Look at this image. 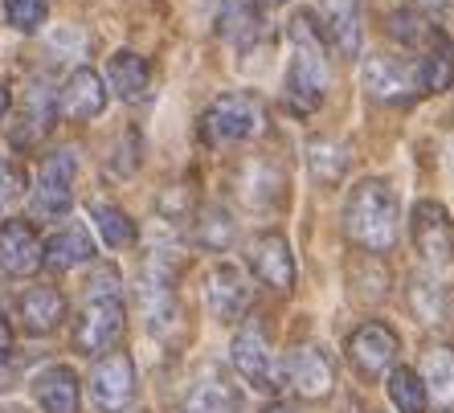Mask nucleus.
Masks as SVG:
<instances>
[{"label": "nucleus", "mask_w": 454, "mask_h": 413, "mask_svg": "<svg viewBox=\"0 0 454 413\" xmlns=\"http://www.w3.org/2000/svg\"><path fill=\"white\" fill-rule=\"evenodd\" d=\"M53 103H58V115L62 119L86 123V119H98L106 111V86L90 66H78L74 74L62 82V95L53 98Z\"/></svg>", "instance_id": "nucleus-17"}, {"label": "nucleus", "mask_w": 454, "mask_h": 413, "mask_svg": "<svg viewBox=\"0 0 454 413\" xmlns=\"http://www.w3.org/2000/svg\"><path fill=\"white\" fill-rule=\"evenodd\" d=\"M307 168L319 184H336L348 172V148L336 139H311L307 144Z\"/></svg>", "instance_id": "nucleus-30"}, {"label": "nucleus", "mask_w": 454, "mask_h": 413, "mask_svg": "<svg viewBox=\"0 0 454 413\" xmlns=\"http://www.w3.org/2000/svg\"><path fill=\"white\" fill-rule=\"evenodd\" d=\"M405 299H410V311L418 323H442L454 308V295L450 286L438 283V278H426V275H413L410 286H405Z\"/></svg>", "instance_id": "nucleus-26"}, {"label": "nucleus", "mask_w": 454, "mask_h": 413, "mask_svg": "<svg viewBox=\"0 0 454 413\" xmlns=\"http://www.w3.org/2000/svg\"><path fill=\"white\" fill-rule=\"evenodd\" d=\"M53 115H58V103L50 98V90L45 86H33L29 90V103H25V128H17L12 131V144L17 148H33L37 139L50 131V123H53Z\"/></svg>", "instance_id": "nucleus-27"}, {"label": "nucleus", "mask_w": 454, "mask_h": 413, "mask_svg": "<svg viewBox=\"0 0 454 413\" xmlns=\"http://www.w3.org/2000/svg\"><path fill=\"white\" fill-rule=\"evenodd\" d=\"M446 164H450V176H454V136H450V148H446Z\"/></svg>", "instance_id": "nucleus-40"}, {"label": "nucleus", "mask_w": 454, "mask_h": 413, "mask_svg": "<svg viewBox=\"0 0 454 413\" xmlns=\"http://www.w3.org/2000/svg\"><path fill=\"white\" fill-rule=\"evenodd\" d=\"M385 393H389V401L397 413H426V385L422 377L413 369H405V364H393L389 372H385Z\"/></svg>", "instance_id": "nucleus-28"}, {"label": "nucleus", "mask_w": 454, "mask_h": 413, "mask_svg": "<svg viewBox=\"0 0 454 413\" xmlns=\"http://www.w3.org/2000/svg\"><path fill=\"white\" fill-rule=\"evenodd\" d=\"M4 21L17 33H37L45 25V0H4Z\"/></svg>", "instance_id": "nucleus-32"}, {"label": "nucleus", "mask_w": 454, "mask_h": 413, "mask_svg": "<svg viewBox=\"0 0 454 413\" xmlns=\"http://www.w3.org/2000/svg\"><path fill=\"white\" fill-rule=\"evenodd\" d=\"M103 295H119V270L115 266H98L95 278H90V299H103Z\"/></svg>", "instance_id": "nucleus-35"}, {"label": "nucleus", "mask_w": 454, "mask_h": 413, "mask_svg": "<svg viewBox=\"0 0 454 413\" xmlns=\"http://www.w3.org/2000/svg\"><path fill=\"white\" fill-rule=\"evenodd\" d=\"M364 95L372 103L385 106H405L422 95V70H418V58H405V53H372L364 62Z\"/></svg>", "instance_id": "nucleus-4"}, {"label": "nucleus", "mask_w": 454, "mask_h": 413, "mask_svg": "<svg viewBox=\"0 0 454 413\" xmlns=\"http://www.w3.org/2000/svg\"><path fill=\"white\" fill-rule=\"evenodd\" d=\"M25 192V172L21 164H12L9 156H0V213L9 209L17 197Z\"/></svg>", "instance_id": "nucleus-34"}, {"label": "nucleus", "mask_w": 454, "mask_h": 413, "mask_svg": "<svg viewBox=\"0 0 454 413\" xmlns=\"http://www.w3.org/2000/svg\"><path fill=\"white\" fill-rule=\"evenodd\" d=\"M385 29H389V37H397V42L405 45H418L426 42V33H430V25H422L413 12H389V21H385Z\"/></svg>", "instance_id": "nucleus-33"}, {"label": "nucleus", "mask_w": 454, "mask_h": 413, "mask_svg": "<svg viewBox=\"0 0 454 413\" xmlns=\"http://www.w3.org/2000/svg\"><path fill=\"white\" fill-rule=\"evenodd\" d=\"M410 242L430 266H450L454 262V222L442 201H418L410 213Z\"/></svg>", "instance_id": "nucleus-11"}, {"label": "nucleus", "mask_w": 454, "mask_h": 413, "mask_svg": "<svg viewBox=\"0 0 454 413\" xmlns=\"http://www.w3.org/2000/svg\"><path fill=\"white\" fill-rule=\"evenodd\" d=\"M33 401L42 405V413H78L82 401V381L70 364H50L33 377Z\"/></svg>", "instance_id": "nucleus-18"}, {"label": "nucleus", "mask_w": 454, "mask_h": 413, "mask_svg": "<svg viewBox=\"0 0 454 413\" xmlns=\"http://www.w3.org/2000/svg\"><path fill=\"white\" fill-rule=\"evenodd\" d=\"M250 270L254 278L278 295H291L295 291V254H291V245H286L283 233H258L250 245Z\"/></svg>", "instance_id": "nucleus-14"}, {"label": "nucleus", "mask_w": 454, "mask_h": 413, "mask_svg": "<svg viewBox=\"0 0 454 413\" xmlns=\"http://www.w3.org/2000/svg\"><path fill=\"white\" fill-rule=\"evenodd\" d=\"M233 233H238V225H233V217L225 209H201V217H197V242L205 245V250H230V242H233Z\"/></svg>", "instance_id": "nucleus-31"}, {"label": "nucleus", "mask_w": 454, "mask_h": 413, "mask_svg": "<svg viewBox=\"0 0 454 413\" xmlns=\"http://www.w3.org/2000/svg\"><path fill=\"white\" fill-rule=\"evenodd\" d=\"M106 82L123 103H144L152 95V62L136 50H119L106 62Z\"/></svg>", "instance_id": "nucleus-20"}, {"label": "nucleus", "mask_w": 454, "mask_h": 413, "mask_svg": "<svg viewBox=\"0 0 454 413\" xmlns=\"http://www.w3.org/2000/svg\"><path fill=\"white\" fill-rule=\"evenodd\" d=\"M364 0H319V37L328 50H336L340 58H356L360 37H364Z\"/></svg>", "instance_id": "nucleus-13"}, {"label": "nucleus", "mask_w": 454, "mask_h": 413, "mask_svg": "<svg viewBox=\"0 0 454 413\" xmlns=\"http://www.w3.org/2000/svg\"><path fill=\"white\" fill-rule=\"evenodd\" d=\"M0 270L12 278H29L42 270V238L25 217L0 225Z\"/></svg>", "instance_id": "nucleus-16"}, {"label": "nucleus", "mask_w": 454, "mask_h": 413, "mask_svg": "<svg viewBox=\"0 0 454 413\" xmlns=\"http://www.w3.org/2000/svg\"><path fill=\"white\" fill-rule=\"evenodd\" d=\"M136 361L131 352L111 348L90 369V401L98 413H127L136 405Z\"/></svg>", "instance_id": "nucleus-6"}, {"label": "nucleus", "mask_w": 454, "mask_h": 413, "mask_svg": "<svg viewBox=\"0 0 454 413\" xmlns=\"http://www.w3.org/2000/svg\"><path fill=\"white\" fill-rule=\"evenodd\" d=\"M418 70H422V95H438L454 86V45L442 29L426 33V50L418 53Z\"/></svg>", "instance_id": "nucleus-24"}, {"label": "nucleus", "mask_w": 454, "mask_h": 413, "mask_svg": "<svg viewBox=\"0 0 454 413\" xmlns=\"http://www.w3.org/2000/svg\"><path fill=\"white\" fill-rule=\"evenodd\" d=\"M90 222H95L98 238L106 242V250H127V245L136 242V222H131L119 205L90 201Z\"/></svg>", "instance_id": "nucleus-29"}, {"label": "nucleus", "mask_w": 454, "mask_h": 413, "mask_svg": "<svg viewBox=\"0 0 454 413\" xmlns=\"http://www.w3.org/2000/svg\"><path fill=\"white\" fill-rule=\"evenodd\" d=\"M410 4H418V9H442V4H450V0H410Z\"/></svg>", "instance_id": "nucleus-38"}, {"label": "nucleus", "mask_w": 454, "mask_h": 413, "mask_svg": "<svg viewBox=\"0 0 454 413\" xmlns=\"http://www.w3.org/2000/svg\"><path fill=\"white\" fill-rule=\"evenodd\" d=\"M12 356V323H9V316L0 311V364Z\"/></svg>", "instance_id": "nucleus-36"}, {"label": "nucleus", "mask_w": 454, "mask_h": 413, "mask_svg": "<svg viewBox=\"0 0 454 413\" xmlns=\"http://www.w3.org/2000/svg\"><path fill=\"white\" fill-rule=\"evenodd\" d=\"M74 172L78 156L70 148H58L42 160L37 184H33V213L37 217H66L74 205Z\"/></svg>", "instance_id": "nucleus-9"}, {"label": "nucleus", "mask_w": 454, "mask_h": 413, "mask_svg": "<svg viewBox=\"0 0 454 413\" xmlns=\"http://www.w3.org/2000/svg\"><path fill=\"white\" fill-rule=\"evenodd\" d=\"M397 348H402L397 331H393L389 323H380V319H364V323L348 336V344H344L352 372L364 377V381L385 377V372L393 369V361H397Z\"/></svg>", "instance_id": "nucleus-8"}, {"label": "nucleus", "mask_w": 454, "mask_h": 413, "mask_svg": "<svg viewBox=\"0 0 454 413\" xmlns=\"http://www.w3.org/2000/svg\"><path fill=\"white\" fill-rule=\"evenodd\" d=\"M262 413H295L291 405H283V401H270V405H262Z\"/></svg>", "instance_id": "nucleus-39"}, {"label": "nucleus", "mask_w": 454, "mask_h": 413, "mask_svg": "<svg viewBox=\"0 0 454 413\" xmlns=\"http://www.w3.org/2000/svg\"><path fill=\"white\" fill-rule=\"evenodd\" d=\"M418 377L426 385V401H434V409L450 413L454 409V352L446 344H434L422 352Z\"/></svg>", "instance_id": "nucleus-22"}, {"label": "nucleus", "mask_w": 454, "mask_h": 413, "mask_svg": "<svg viewBox=\"0 0 454 413\" xmlns=\"http://www.w3.org/2000/svg\"><path fill=\"white\" fill-rule=\"evenodd\" d=\"M389 266L377 250H352L344 258V286H348V299L356 308H377L389 299Z\"/></svg>", "instance_id": "nucleus-15"}, {"label": "nucleus", "mask_w": 454, "mask_h": 413, "mask_svg": "<svg viewBox=\"0 0 454 413\" xmlns=\"http://www.w3.org/2000/svg\"><path fill=\"white\" fill-rule=\"evenodd\" d=\"M180 413H242V393L233 389L222 372H209L189 389Z\"/></svg>", "instance_id": "nucleus-25"}, {"label": "nucleus", "mask_w": 454, "mask_h": 413, "mask_svg": "<svg viewBox=\"0 0 454 413\" xmlns=\"http://www.w3.org/2000/svg\"><path fill=\"white\" fill-rule=\"evenodd\" d=\"M230 361H233V372L242 377L250 389L258 393H275L283 385V372L275 364V348H270V336L258 319H246L238 336L230 344Z\"/></svg>", "instance_id": "nucleus-5"}, {"label": "nucleus", "mask_w": 454, "mask_h": 413, "mask_svg": "<svg viewBox=\"0 0 454 413\" xmlns=\"http://www.w3.org/2000/svg\"><path fill=\"white\" fill-rule=\"evenodd\" d=\"M262 4H286V0H262Z\"/></svg>", "instance_id": "nucleus-41"}, {"label": "nucleus", "mask_w": 454, "mask_h": 413, "mask_svg": "<svg viewBox=\"0 0 454 413\" xmlns=\"http://www.w3.org/2000/svg\"><path fill=\"white\" fill-rule=\"evenodd\" d=\"M266 131V103L250 90H225L201 115V136L209 144H246Z\"/></svg>", "instance_id": "nucleus-3"}, {"label": "nucleus", "mask_w": 454, "mask_h": 413, "mask_svg": "<svg viewBox=\"0 0 454 413\" xmlns=\"http://www.w3.org/2000/svg\"><path fill=\"white\" fill-rule=\"evenodd\" d=\"M205 308L217 323H233L250 308V278L238 262H217L205 275Z\"/></svg>", "instance_id": "nucleus-12"}, {"label": "nucleus", "mask_w": 454, "mask_h": 413, "mask_svg": "<svg viewBox=\"0 0 454 413\" xmlns=\"http://www.w3.org/2000/svg\"><path fill=\"white\" fill-rule=\"evenodd\" d=\"M17 316H21V328L29 336H50V331L62 328L66 319V295L58 286H29L17 299Z\"/></svg>", "instance_id": "nucleus-19"}, {"label": "nucleus", "mask_w": 454, "mask_h": 413, "mask_svg": "<svg viewBox=\"0 0 454 413\" xmlns=\"http://www.w3.org/2000/svg\"><path fill=\"white\" fill-rule=\"evenodd\" d=\"M9 106H12V95H9V86L0 82V119L9 115Z\"/></svg>", "instance_id": "nucleus-37"}, {"label": "nucleus", "mask_w": 454, "mask_h": 413, "mask_svg": "<svg viewBox=\"0 0 454 413\" xmlns=\"http://www.w3.org/2000/svg\"><path fill=\"white\" fill-rule=\"evenodd\" d=\"M344 238H348L356 250H389L397 242V230H402V201L393 192L389 181L380 176H364L348 189V201H344Z\"/></svg>", "instance_id": "nucleus-1"}, {"label": "nucleus", "mask_w": 454, "mask_h": 413, "mask_svg": "<svg viewBox=\"0 0 454 413\" xmlns=\"http://www.w3.org/2000/svg\"><path fill=\"white\" fill-rule=\"evenodd\" d=\"M324 37H319L316 17L299 12L291 21V62H286L283 98L295 115H311L328 98V58H324Z\"/></svg>", "instance_id": "nucleus-2"}, {"label": "nucleus", "mask_w": 454, "mask_h": 413, "mask_svg": "<svg viewBox=\"0 0 454 413\" xmlns=\"http://www.w3.org/2000/svg\"><path fill=\"white\" fill-rule=\"evenodd\" d=\"M90 258H95V242H90L86 225H62L50 242H42V266L50 270H74Z\"/></svg>", "instance_id": "nucleus-23"}, {"label": "nucleus", "mask_w": 454, "mask_h": 413, "mask_svg": "<svg viewBox=\"0 0 454 413\" xmlns=\"http://www.w3.org/2000/svg\"><path fill=\"white\" fill-rule=\"evenodd\" d=\"M217 33L233 50H254L266 37V17L254 0H225V9L217 12Z\"/></svg>", "instance_id": "nucleus-21"}, {"label": "nucleus", "mask_w": 454, "mask_h": 413, "mask_svg": "<svg viewBox=\"0 0 454 413\" xmlns=\"http://www.w3.org/2000/svg\"><path fill=\"white\" fill-rule=\"evenodd\" d=\"M283 381L303 401H328L336 393V364L319 344H295L283 361Z\"/></svg>", "instance_id": "nucleus-10"}, {"label": "nucleus", "mask_w": 454, "mask_h": 413, "mask_svg": "<svg viewBox=\"0 0 454 413\" xmlns=\"http://www.w3.org/2000/svg\"><path fill=\"white\" fill-rule=\"evenodd\" d=\"M127 328V316H123V303L119 295H103V299H90L74 319V352L78 356H103V352L119 348Z\"/></svg>", "instance_id": "nucleus-7"}]
</instances>
